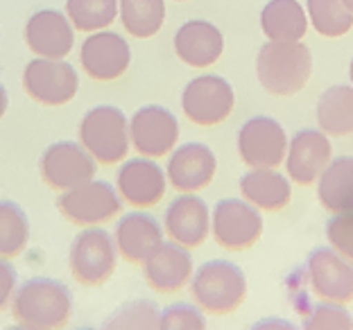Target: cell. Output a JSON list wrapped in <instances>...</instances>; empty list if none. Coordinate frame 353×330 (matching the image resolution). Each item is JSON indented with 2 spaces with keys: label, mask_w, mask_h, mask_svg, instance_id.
<instances>
[{
  "label": "cell",
  "mask_w": 353,
  "mask_h": 330,
  "mask_svg": "<svg viewBox=\"0 0 353 330\" xmlns=\"http://www.w3.org/2000/svg\"><path fill=\"white\" fill-rule=\"evenodd\" d=\"M118 19L127 34L150 39L163 28L165 0H118Z\"/></svg>",
  "instance_id": "obj_27"
},
{
  "label": "cell",
  "mask_w": 353,
  "mask_h": 330,
  "mask_svg": "<svg viewBox=\"0 0 353 330\" xmlns=\"http://www.w3.org/2000/svg\"><path fill=\"white\" fill-rule=\"evenodd\" d=\"M333 147L322 130H299L288 143L285 167L290 181L299 186H310L319 179L324 167L331 163Z\"/></svg>",
  "instance_id": "obj_18"
},
{
  "label": "cell",
  "mask_w": 353,
  "mask_h": 330,
  "mask_svg": "<svg viewBox=\"0 0 353 330\" xmlns=\"http://www.w3.org/2000/svg\"><path fill=\"white\" fill-rule=\"evenodd\" d=\"M98 170V161L77 141H57L48 145L39 158V172L48 188L63 192L91 181Z\"/></svg>",
  "instance_id": "obj_10"
},
{
  "label": "cell",
  "mask_w": 353,
  "mask_h": 330,
  "mask_svg": "<svg viewBox=\"0 0 353 330\" xmlns=\"http://www.w3.org/2000/svg\"><path fill=\"white\" fill-rule=\"evenodd\" d=\"M7 107H10V95H7V88L0 84V118L7 114Z\"/></svg>",
  "instance_id": "obj_37"
},
{
  "label": "cell",
  "mask_w": 353,
  "mask_h": 330,
  "mask_svg": "<svg viewBox=\"0 0 353 330\" xmlns=\"http://www.w3.org/2000/svg\"><path fill=\"white\" fill-rule=\"evenodd\" d=\"M218 158L206 143L190 141L170 152L168 158V181L176 192H199L213 181Z\"/></svg>",
  "instance_id": "obj_16"
},
{
  "label": "cell",
  "mask_w": 353,
  "mask_h": 330,
  "mask_svg": "<svg viewBox=\"0 0 353 330\" xmlns=\"http://www.w3.org/2000/svg\"><path fill=\"white\" fill-rule=\"evenodd\" d=\"M132 63V48L118 32H91L79 48V66L95 82H114L123 77Z\"/></svg>",
  "instance_id": "obj_13"
},
{
  "label": "cell",
  "mask_w": 353,
  "mask_h": 330,
  "mask_svg": "<svg viewBox=\"0 0 353 330\" xmlns=\"http://www.w3.org/2000/svg\"><path fill=\"white\" fill-rule=\"evenodd\" d=\"M190 294L208 315H229L247 296V276L236 262L215 258L192 271Z\"/></svg>",
  "instance_id": "obj_3"
},
{
  "label": "cell",
  "mask_w": 353,
  "mask_h": 330,
  "mask_svg": "<svg viewBox=\"0 0 353 330\" xmlns=\"http://www.w3.org/2000/svg\"><path fill=\"white\" fill-rule=\"evenodd\" d=\"M256 75L268 93L290 98L308 84L312 52L301 41H265L256 54Z\"/></svg>",
  "instance_id": "obj_2"
},
{
  "label": "cell",
  "mask_w": 353,
  "mask_h": 330,
  "mask_svg": "<svg viewBox=\"0 0 353 330\" xmlns=\"http://www.w3.org/2000/svg\"><path fill=\"white\" fill-rule=\"evenodd\" d=\"M19 287V274L10 258H0V312L12 305V296Z\"/></svg>",
  "instance_id": "obj_35"
},
{
  "label": "cell",
  "mask_w": 353,
  "mask_h": 330,
  "mask_svg": "<svg viewBox=\"0 0 353 330\" xmlns=\"http://www.w3.org/2000/svg\"><path fill=\"white\" fill-rule=\"evenodd\" d=\"M161 321V310L150 299H136L127 301L120 308H116L104 319L102 328L107 330H154Z\"/></svg>",
  "instance_id": "obj_31"
},
{
  "label": "cell",
  "mask_w": 353,
  "mask_h": 330,
  "mask_svg": "<svg viewBox=\"0 0 353 330\" xmlns=\"http://www.w3.org/2000/svg\"><path fill=\"white\" fill-rule=\"evenodd\" d=\"M211 233L227 251H245L263 236V215L245 197L220 199L211 211Z\"/></svg>",
  "instance_id": "obj_8"
},
{
  "label": "cell",
  "mask_w": 353,
  "mask_h": 330,
  "mask_svg": "<svg viewBox=\"0 0 353 330\" xmlns=\"http://www.w3.org/2000/svg\"><path fill=\"white\" fill-rule=\"evenodd\" d=\"M192 271H195V262H192L190 249L174 240L170 243L163 240L143 262V276L148 285L161 294H170L183 285H190Z\"/></svg>",
  "instance_id": "obj_20"
},
{
  "label": "cell",
  "mask_w": 353,
  "mask_h": 330,
  "mask_svg": "<svg viewBox=\"0 0 353 330\" xmlns=\"http://www.w3.org/2000/svg\"><path fill=\"white\" fill-rule=\"evenodd\" d=\"M66 16L79 32L107 30L118 19V0H66Z\"/></svg>",
  "instance_id": "obj_30"
},
{
  "label": "cell",
  "mask_w": 353,
  "mask_h": 330,
  "mask_svg": "<svg viewBox=\"0 0 353 330\" xmlns=\"http://www.w3.org/2000/svg\"><path fill=\"white\" fill-rule=\"evenodd\" d=\"M23 88L32 100L43 107H63L79 91V77L66 59L37 57L26 63Z\"/></svg>",
  "instance_id": "obj_9"
},
{
  "label": "cell",
  "mask_w": 353,
  "mask_h": 330,
  "mask_svg": "<svg viewBox=\"0 0 353 330\" xmlns=\"http://www.w3.org/2000/svg\"><path fill=\"white\" fill-rule=\"evenodd\" d=\"M163 231L170 240L188 249L202 247L211 233V211L206 201L195 192H181L165 208Z\"/></svg>",
  "instance_id": "obj_17"
},
{
  "label": "cell",
  "mask_w": 353,
  "mask_h": 330,
  "mask_svg": "<svg viewBox=\"0 0 353 330\" xmlns=\"http://www.w3.org/2000/svg\"><path fill=\"white\" fill-rule=\"evenodd\" d=\"M130 141L141 156H168L179 141V120L163 104H145L130 118Z\"/></svg>",
  "instance_id": "obj_12"
},
{
  "label": "cell",
  "mask_w": 353,
  "mask_h": 330,
  "mask_svg": "<svg viewBox=\"0 0 353 330\" xmlns=\"http://www.w3.org/2000/svg\"><path fill=\"white\" fill-rule=\"evenodd\" d=\"M79 143L100 165H116L130 154V120L116 104L88 109L79 123Z\"/></svg>",
  "instance_id": "obj_4"
},
{
  "label": "cell",
  "mask_w": 353,
  "mask_h": 330,
  "mask_svg": "<svg viewBox=\"0 0 353 330\" xmlns=\"http://www.w3.org/2000/svg\"><path fill=\"white\" fill-rule=\"evenodd\" d=\"M349 77H351V86H353V57H351V63H349Z\"/></svg>",
  "instance_id": "obj_38"
},
{
  "label": "cell",
  "mask_w": 353,
  "mask_h": 330,
  "mask_svg": "<svg viewBox=\"0 0 353 330\" xmlns=\"http://www.w3.org/2000/svg\"><path fill=\"white\" fill-rule=\"evenodd\" d=\"M344 3H347V7L353 12V0H344Z\"/></svg>",
  "instance_id": "obj_39"
},
{
  "label": "cell",
  "mask_w": 353,
  "mask_h": 330,
  "mask_svg": "<svg viewBox=\"0 0 353 330\" xmlns=\"http://www.w3.org/2000/svg\"><path fill=\"white\" fill-rule=\"evenodd\" d=\"M176 3H183V0H176Z\"/></svg>",
  "instance_id": "obj_40"
},
{
  "label": "cell",
  "mask_w": 353,
  "mask_h": 330,
  "mask_svg": "<svg viewBox=\"0 0 353 330\" xmlns=\"http://www.w3.org/2000/svg\"><path fill=\"white\" fill-rule=\"evenodd\" d=\"M240 192L259 211H283L292 199L290 179L274 167H250L240 176Z\"/></svg>",
  "instance_id": "obj_23"
},
{
  "label": "cell",
  "mask_w": 353,
  "mask_h": 330,
  "mask_svg": "<svg viewBox=\"0 0 353 330\" xmlns=\"http://www.w3.org/2000/svg\"><path fill=\"white\" fill-rule=\"evenodd\" d=\"M261 30L270 41H301L308 14L299 0H270L261 12Z\"/></svg>",
  "instance_id": "obj_24"
},
{
  "label": "cell",
  "mask_w": 353,
  "mask_h": 330,
  "mask_svg": "<svg viewBox=\"0 0 353 330\" xmlns=\"http://www.w3.org/2000/svg\"><path fill=\"white\" fill-rule=\"evenodd\" d=\"M326 238L335 251L353 262V211L333 213V217H328Z\"/></svg>",
  "instance_id": "obj_34"
},
{
  "label": "cell",
  "mask_w": 353,
  "mask_h": 330,
  "mask_svg": "<svg viewBox=\"0 0 353 330\" xmlns=\"http://www.w3.org/2000/svg\"><path fill=\"white\" fill-rule=\"evenodd\" d=\"M174 52L190 68H208L222 57L224 37L218 25L204 19L186 21L174 32Z\"/></svg>",
  "instance_id": "obj_22"
},
{
  "label": "cell",
  "mask_w": 353,
  "mask_h": 330,
  "mask_svg": "<svg viewBox=\"0 0 353 330\" xmlns=\"http://www.w3.org/2000/svg\"><path fill=\"white\" fill-rule=\"evenodd\" d=\"M116 188L123 201L134 208H152L163 199L168 174L150 156L125 158L116 176Z\"/></svg>",
  "instance_id": "obj_15"
},
{
  "label": "cell",
  "mask_w": 353,
  "mask_h": 330,
  "mask_svg": "<svg viewBox=\"0 0 353 330\" xmlns=\"http://www.w3.org/2000/svg\"><path fill=\"white\" fill-rule=\"evenodd\" d=\"M303 330H351L353 317L344 308V303L322 299L319 303H312L308 308V315L303 317Z\"/></svg>",
  "instance_id": "obj_32"
},
{
  "label": "cell",
  "mask_w": 353,
  "mask_h": 330,
  "mask_svg": "<svg viewBox=\"0 0 353 330\" xmlns=\"http://www.w3.org/2000/svg\"><path fill=\"white\" fill-rule=\"evenodd\" d=\"M263 328H294V324L292 321H285V319H263V321H259V324H254L252 326V330H263Z\"/></svg>",
  "instance_id": "obj_36"
},
{
  "label": "cell",
  "mask_w": 353,
  "mask_h": 330,
  "mask_svg": "<svg viewBox=\"0 0 353 330\" xmlns=\"http://www.w3.org/2000/svg\"><path fill=\"white\" fill-rule=\"evenodd\" d=\"M306 274L317 296L338 303L353 301V262L333 247L312 249L306 260Z\"/></svg>",
  "instance_id": "obj_14"
},
{
  "label": "cell",
  "mask_w": 353,
  "mask_h": 330,
  "mask_svg": "<svg viewBox=\"0 0 353 330\" xmlns=\"http://www.w3.org/2000/svg\"><path fill=\"white\" fill-rule=\"evenodd\" d=\"M163 227L152 213H145L143 208L132 213H125L116 224L114 238L118 254L127 262L143 265L148 256L163 243Z\"/></svg>",
  "instance_id": "obj_21"
},
{
  "label": "cell",
  "mask_w": 353,
  "mask_h": 330,
  "mask_svg": "<svg viewBox=\"0 0 353 330\" xmlns=\"http://www.w3.org/2000/svg\"><path fill=\"white\" fill-rule=\"evenodd\" d=\"M26 45L37 57L63 59L75 45V28L66 12L39 10L26 23Z\"/></svg>",
  "instance_id": "obj_19"
},
{
  "label": "cell",
  "mask_w": 353,
  "mask_h": 330,
  "mask_svg": "<svg viewBox=\"0 0 353 330\" xmlns=\"http://www.w3.org/2000/svg\"><path fill=\"white\" fill-rule=\"evenodd\" d=\"M12 315L16 324L28 330L63 328L73 315V292L57 278H28L12 296Z\"/></svg>",
  "instance_id": "obj_1"
},
{
  "label": "cell",
  "mask_w": 353,
  "mask_h": 330,
  "mask_svg": "<svg viewBox=\"0 0 353 330\" xmlns=\"http://www.w3.org/2000/svg\"><path fill=\"white\" fill-rule=\"evenodd\" d=\"M317 125L326 136L353 134V86L333 84L317 100Z\"/></svg>",
  "instance_id": "obj_26"
},
{
  "label": "cell",
  "mask_w": 353,
  "mask_h": 330,
  "mask_svg": "<svg viewBox=\"0 0 353 330\" xmlns=\"http://www.w3.org/2000/svg\"><path fill=\"white\" fill-rule=\"evenodd\" d=\"M57 208L77 227H95L123 213V197L114 183L93 176L91 181L63 190L57 197Z\"/></svg>",
  "instance_id": "obj_6"
},
{
  "label": "cell",
  "mask_w": 353,
  "mask_h": 330,
  "mask_svg": "<svg viewBox=\"0 0 353 330\" xmlns=\"http://www.w3.org/2000/svg\"><path fill=\"white\" fill-rule=\"evenodd\" d=\"M288 134L276 118L254 116L238 130V154L250 167H276L288 154Z\"/></svg>",
  "instance_id": "obj_11"
},
{
  "label": "cell",
  "mask_w": 353,
  "mask_h": 330,
  "mask_svg": "<svg viewBox=\"0 0 353 330\" xmlns=\"http://www.w3.org/2000/svg\"><path fill=\"white\" fill-rule=\"evenodd\" d=\"M30 243V217L21 204L0 201V258H16Z\"/></svg>",
  "instance_id": "obj_28"
},
{
  "label": "cell",
  "mask_w": 353,
  "mask_h": 330,
  "mask_svg": "<svg viewBox=\"0 0 353 330\" xmlns=\"http://www.w3.org/2000/svg\"><path fill=\"white\" fill-rule=\"evenodd\" d=\"M70 274L79 285L100 287L111 278L118 265L116 238L107 229L84 227L73 238L68 254Z\"/></svg>",
  "instance_id": "obj_5"
},
{
  "label": "cell",
  "mask_w": 353,
  "mask_h": 330,
  "mask_svg": "<svg viewBox=\"0 0 353 330\" xmlns=\"http://www.w3.org/2000/svg\"><path fill=\"white\" fill-rule=\"evenodd\" d=\"M236 107V93L222 75L192 77L181 91V111L192 125L215 127L224 123Z\"/></svg>",
  "instance_id": "obj_7"
},
{
  "label": "cell",
  "mask_w": 353,
  "mask_h": 330,
  "mask_svg": "<svg viewBox=\"0 0 353 330\" xmlns=\"http://www.w3.org/2000/svg\"><path fill=\"white\" fill-rule=\"evenodd\" d=\"M161 330H204L206 317L199 305L192 303H172L161 310Z\"/></svg>",
  "instance_id": "obj_33"
},
{
  "label": "cell",
  "mask_w": 353,
  "mask_h": 330,
  "mask_svg": "<svg viewBox=\"0 0 353 330\" xmlns=\"http://www.w3.org/2000/svg\"><path fill=\"white\" fill-rule=\"evenodd\" d=\"M306 12L312 30L326 39L344 37L353 28V12L344 0H306Z\"/></svg>",
  "instance_id": "obj_29"
},
{
  "label": "cell",
  "mask_w": 353,
  "mask_h": 330,
  "mask_svg": "<svg viewBox=\"0 0 353 330\" xmlns=\"http://www.w3.org/2000/svg\"><path fill=\"white\" fill-rule=\"evenodd\" d=\"M317 199L328 213L353 211V156L331 158L317 179Z\"/></svg>",
  "instance_id": "obj_25"
}]
</instances>
